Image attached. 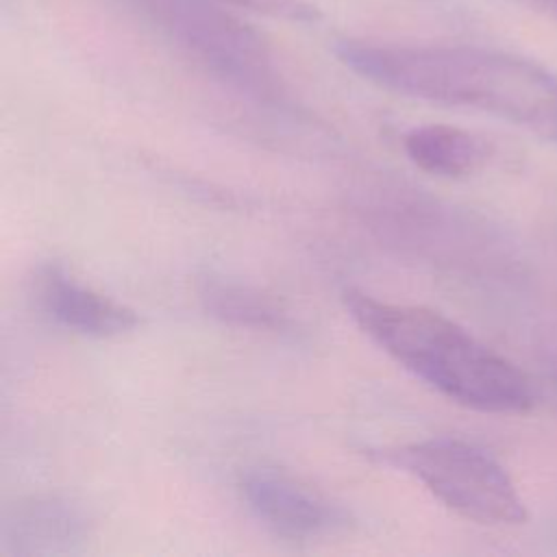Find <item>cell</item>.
<instances>
[{
	"label": "cell",
	"instance_id": "cell-1",
	"mask_svg": "<svg viewBox=\"0 0 557 557\" xmlns=\"http://www.w3.org/2000/svg\"><path fill=\"white\" fill-rule=\"evenodd\" d=\"M333 54L383 89L516 124L557 146V76L546 67L474 46H409L339 39Z\"/></svg>",
	"mask_w": 557,
	"mask_h": 557
},
{
	"label": "cell",
	"instance_id": "cell-2",
	"mask_svg": "<svg viewBox=\"0 0 557 557\" xmlns=\"http://www.w3.org/2000/svg\"><path fill=\"white\" fill-rule=\"evenodd\" d=\"M344 305L357 326L413 376L446 398L485 413H524L529 379L450 318L348 289Z\"/></svg>",
	"mask_w": 557,
	"mask_h": 557
},
{
	"label": "cell",
	"instance_id": "cell-3",
	"mask_svg": "<svg viewBox=\"0 0 557 557\" xmlns=\"http://www.w3.org/2000/svg\"><path fill=\"white\" fill-rule=\"evenodd\" d=\"M220 83L263 102L281 98L265 39L218 0H113Z\"/></svg>",
	"mask_w": 557,
	"mask_h": 557
},
{
	"label": "cell",
	"instance_id": "cell-4",
	"mask_svg": "<svg viewBox=\"0 0 557 557\" xmlns=\"http://www.w3.org/2000/svg\"><path fill=\"white\" fill-rule=\"evenodd\" d=\"M383 459L413 474L448 509L479 524H522L529 516L503 463L470 442L431 437L385 450Z\"/></svg>",
	"mask_w": 557,
	"mask_h": 557
},
{
	"label": "cell",
	"instance_id": "cell-5",
	"mask_svg": "<svg viewBox=\"0 0 557 557\" xmlns=\"http://www.w3.org/2000/svg\"><path fill=\"white\" fill-rule=\"evenodd\" d=\"M239 492L257 520L289 540L326 537L348 524V513L337 503L281 470H248Z\"/></svg>",
	"mask_w": 557,
	"mask_h": 557
},
{
	"label": "cell",
	"instance_id": "cell-6",
	"mask_svg": "<svg viewBox=\"0 0 557 557\" xmlns=\"http://www.w3.org/2000/svg\"><path fill=\"white\" fill-rule=\"evenodd\" d=\"M33 294L54 324L85 337H117L137 326L131 307L81 283L59 263H46L35 272Z\"/></svg>",
	"mask_w": 557,
	"mask_h": 557
},
{
	"label": "cell",
	"instance_id": "cell-7",
	"mask_svg": "<svg viewBox=\"0 0 557 557\" xmlns=\"http://www.w3.org/2000/svg\"><path fill=\"white\" fill-rule=\"evenodd\" d=\"M89 537V518L81 505L61 496H30L2 518L0 540L9 555L50 557L76 553Z\"/></svg>",
	"mask_w": 557,
	"mask_h": 557
},
{
	"label": "cell",
	"instance_id": "cell-8",
	"mask_svg": "<svg viewBox=\"0 0 557 557\" xmlns=\"http://www.w3.org/2000/svg\"><path fill=\"white\" fill-rule=\"evenodd\" d=\"M196 294L202 309L224 324L270 333H285L292 329V318L285 305L246 281L207 272L198 278Z\"/></svg>",
	"mask_w": 557,
	"mask_h": 557
},
{
	"label": "cell",
	"instance_id": "cell-9",
	"mask_svg": "<svg viewBox=\"0 0 557 557\" xmlns=\"http://www.w3.org/2000/svg\"><path fill=\"white\" fill-rule=\"evenodd\" d=\"M403 148L422 172L444 178L474 174L492 157L490 141L450 124L416 126L403 137Z\"/></svg>",
	"mask_w": 557,
	"mask_h": 557
},
{
	"label": "cell",
	"instance_id": "cell-10",
	"mask_svg": "<svg viewBox=\"0 0 557 557\" xmlns=\"http://www.w3.org/2000/svg\"><path fill=\"white\" fill-rule=\"evenodd\" d=\"M226 7L239 11H252L259 15L294 22V24H315L322 20V11L307 0H218Z\"/></svg>",
	"mask_w": 557,
	"mask_h": 557
},
{
	"label": "cell",
	"instance_id": "cell-11",
	"mask_svg": "<svg viewBox=\"0 0 557 557\" xmlns=\"http://www.w3.org/2000/svg\"><path fill=\"white\" fill-rule=\"evenodd\" d=\"M520 2H524L527 7L548 15L553 20H557V0H520Z\"/></svg>",
	"mask_w": 557,
	"mask_h": 557
}]
</instances>
